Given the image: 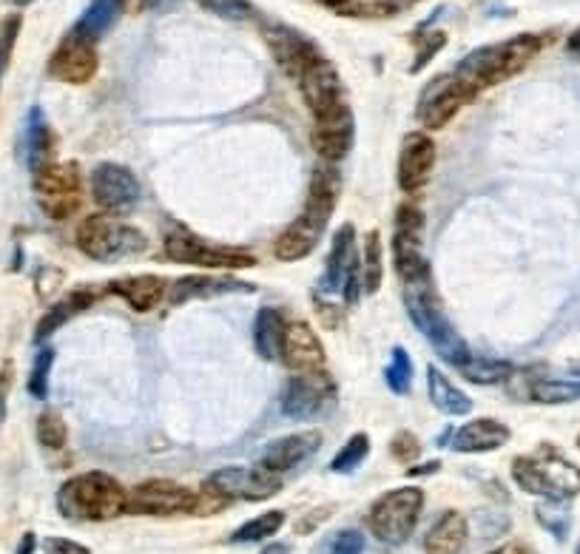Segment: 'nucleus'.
Wrapping results in <instances>:
<instances>
[{
  "mask_svg": "<svg viewBox=\"0 0 580 554\" xmlns=\"http://www.w3.org/2000/svg\"><path fill=\"white\" fill-rule=\"evenodd\" d=\"M23 159L29 165V171H43L46 165H52L54 154V134L49 123H46L43 108H29V117H26V126H23Z\"/></svg>",
  "mask_w": 580,
  "mask_h": 554,
  "instance_id": "a878e982",
  "label": "nucleus"
},
{
  "mask_svg": "<svg viewBox=\"0 0 580 554\" xmlns=\"http://www.w3.org/2000/svg\"><path fill=\"white\" fill-rule=\"evenodd\" d=\"M140 3L149 9H166V7H171V3H177V0H140Z\"/></svg>",
  "mask_w": 580,
  "mask_h": 554,
  "instance_id": "6e6d98bb",
  "label": "nucleus"
},
{
  "mask_svg": "<svg viewBox=\"0 0 580 554\" xmlns=\"http://www.w3.org/2000/svg\"><path fill=\"white\" fill-rule=\"evenodd\" d=\"M424 510V492L418 487L390 489L370 506L368 526L373 538L385 546H404L413 538Z\"/></svg>",
  "mask_w": 580,
  "mask_h": 554,
  "instance_id": "6e6552de",
  "label": "nucleus"
},
{
  "mask_svg": "<svg viewBox=\"0 0 580 554\" xmlns=\"http://www.w3.org/2000/svg\"><path fill=\"white\" fill-rule=\"evenodd\" d=\"M262 35L276 66H280L291 80H296L305 68L313 66L319 57H324L322 49H319L313 40L305 38L294 26H285V23H265Z\"/></svg>",
  "mask_w": 580,
  "mask_h": 554,
  "instance_id": "f3484780",
  "label": "nucleus"
},
{
  "mask_svg": "<svg viewBox=\"0 0 580 554\" xmlns=\"http://www.w3.org/2000/svg\"><path fill=\"white\" fill-rule=\"evenodd\" d=\"M459 370H461V375L467 378V382L478 384V387H492V384L510 382V378L515 375V364H510V361L475 359V356H469L467 364Z\"/></svg>",
  "mask_w": 580,
  "mask_h": 554,
  "instance_id": "72a5a7b5",
  "label": "nucleus"
},
{
  "mask_svg": "<svg viewBox=\"0 0 580 554\" xmlns=\"http://www.w3.org/2000/svg\"><path fill=\"white\" fill-rule=\"evenodd\" d=\"M336 398H339V387L331 378V373H324V368L308 370V373H296L285 384L280 396V410L291 421H319L331 415Z\"/></svg>",
  "mask_w": 580,
  "mask_h": 554,
  "instance_id": "9d476101",
  "label": "nucleus"
},
{
  "mask_svg": "<svg viewBox=\"0 0 580 554\" xmlns=\"http://www.w3.org/2000/svg\"><path fill=\"white\" fill-rule=\"evenodd\" d=\"M436 168V143L427 131H410L399 151V188L404 194H415L430 182Z\"/></svg>",
  "mask_w": 580,
  "mask_h": 554,
  "instance_id": "412c9836",
  "label": "nucleus"
},
{
  "mask_svg": "<svg viewBox=\"0 0 580 554\" xmlns=\"http://www.w3.org/2000/svg\"><path fill=\"white\" fill-rule=\"evenodd\" d=\"M9 378H12V368H9V361H7V368H3V373H0V418L7 415V392H9Z\"/></svg>",
  "mask_w": 580,
  "mask_h": 554,
  "instance_id": "09e8293b",
  "label": "nucleus"
},
{
  "mask_svg": "<svg viewBox=\"0 0 580 554\" xmlns=\"http://www.w3.org/2000/svg\"><path fill=\"white\" fill-rule=\"evenodd\" d=\"M529 398L546 407L575 404V401H580V378H572V382H564V378H536V382L529 384Z\"/></svg>",
  "mask_w": 580,
  "mask_h": 554,
  "instance_id": "473e14b6",
  "label": "nucleus"
},
{
  "mask_svg": "<svg viewBox=\"0 0 580 554\" xmlns=\"http://www.w3.org/2000/svg\"><path fill=\"white\" fill-rule=\"evenodd\" d=\"M108 293L120 296L131 310L137 313H149L168 296V285L163 276H126L114 279L112 285L106 287Z\"/></svg>",
  "mask_w": 580,
  "mask_h": 554,
  "instance_id": "bb28decb",
  "label": "nucleus"
},
{
  "mask_svg": "<svg viewBox=\"0 0 580 554\" xmlns=\"http://www.w3.org/2000/svg\"><path fill=\"white\" fill-rule=\"evenodd\" d=\"M322 447V433L317 429H305V433L282 435L276 441H271L259 455V466L271 475L294 473L296 466H301L310 455H317Z\"/></svg>",
  "mask_w": 580,
  "mask_h": 554,
  "instance_id": "4be33fe9",
  "label": "nucleus"
},
{
  "mask_svg": "<svg viewBox=\"0 0 580 554\" xmlns=\"http://www.w3.org/2000/svg\"><path fill=\"white\" fill-rule=\"evenodd\" d=\"M94 301H98V291H94V287H77V291L66 293V296H63L54 308H49V313L38 322V327H35V345H43L46 338L52 336V333H57L63 324L72 322L75 315L86 313Z\"/></svg>",
  "mask_w": 580,
  "mask_h": 554,
  "instance_id": "cd10ccee",
  "label": "nucleus"
},
{
  "mask_svg": "<svg viewBox=\"0 0 580 554\" xmlns=\"http://www.w3.org/2000/svg\"><path fill=\"white\" fill-rule=\"evenodd\" d=\"M66 421L57 415V412L46 410L38 418V441L43 443L46 450H63L66 447Z\"/></svg>",
  "mask_w": 580,
  "mask_h": 554,
  "instance_id": "a19ab883",
  "label": "nucleus"
},
{
  "mask_svg": "<svg viewBox=\"0 0 580 554\" xmlns=\"http://www.w3.org/2000/svg\"><path fill=\"white\" fill-rule=\"evenodd\" d=\"M254 285L240 282L231 276H208V273H194V276H182L171 285L168 299L171 305H189L194 299H214V296H228V293H250Z\"/></svg>",
  "mask_w": 580,
  "mask_h": 554,
  "instance_id": "393cba45",
  "label": "nucleus"
},
{
  "mask_svg": "<svg viewBox=\"0 0 580 554\" xmlns=\"http://www.w3.org/2000/svg\"><path fill=\"white\" fill-rule=\"evenodd\" d=\"M131 515H196L199 512V492H191L182 484L166 478H151L129 492Z\"/></svg>",
  "mask_w": 580,
  "mask_h": 554,
  "instance_id": "4468645a",
  "label": "nucleus"
},
{
  "mask_svg": "<svg viewBox=\"0 0 580 554\" xmlns=\"http://www.w3.org/2000/svg\"><path fill=\"white\" fill-rule=\"evenodd\" d=\"M513 438L510 427L495 418H475L464 424L461 429H452L450 450L467 452V455H478V452H492L501 450L506 441Z\"/></svg>",
  "mask_w": 580,
  "mask_h": 554,
  "instance_id": "b1692460",
  "label": "nucleus"
},
{
  "mask_svg": "<svg viewBox=\"0 0 580 554\" xmlns=\"http://www.w3.org/2000/svg\"><path fill=\"white\" fill-rule=\"evenodd\" d=\"M9 3H15V7H29V3H35V0H9Z\"/></svg>",
  "mask_w": 580,
  "mask_h": 554,
  "instance_id": "13d9d810",
  "label": "nucleus"
},
{
  "mask_svg": "<svg viewBox=\"0 0 580 554\" xmlns=\"http://www.w3.org/2000/svg\"><path fill=\"white\" fill-rule=\"evenodd\" d=\"M438 461H430V464H422V466H413V469H410V475H413V478H418V475H433V473H438Z\"/></svg>",
  "mask_w": 580,
  "mask_h": 554,
  "instance_id": "603ef678",
  "label": "nucleus"
},
{
  "mask_svg": "<svg viewBox=\"0 0 580 554\" xmlns=\"http://www.w3.org/2000/svg\"><path fill=\"white\" fill-rule=\"evenodd\" d=\"M123 12H126V0H91L89 9L75 23V29L83 31L86 38L100 40L117 26Z\"/></svg>",
  "mask_w": 580,
  "mask_h": 554,
  "instance_id": "2f4dec72",
  "label": "nucleus"
},
{
  "mask_svg": "<svg viewBox=\"0 0 580 554\" xmlns=\"http://www.w3.org/2000/svg\"><path fill=\"white\" fill-rule=\"evenodd\" d=\"M91 199L100 210H108V214H120V210L134 208L143 188L137 182L134 173L126 168V165L117 163H100L89 177Z\"/></svg>",
  "mask_w": 580,
  "mask_h": 554,
  "instance_id": "6ab92c4d",
  "label": "nucleus"
},
{
  "mask_svg": "<svg viewBox=\"0 0 580 554\" xmlns=\"http://www.w3.org/2000/svg\"><path fill=\"white\" fill-rule=\"evenodd\" d=\"M362 279L364 293H376L385 279V254H382V233L370 231L364 236V254H362Z\"/></svg>",
  "mask_w": 580,
  "mask_h": 554,
  "instance_id": "f704fd0d",
  "label": "nucleus"
},
{
  "mask_svg": "<svg viewBox=\"0 0 580 554\" xmlns=\"http://www.w3.org/2000/svg\"><path fill=\"white\" fill-rule=\"evenodd\" d=\"M287 319L273 308H262L254 322V347L259 359L282 361V338H285Z\"/></svg>",
  "mask_w": 580,
  "mask_h": 554,
  "instance_id": "c756f323",
  "label": "nucleus"
},
{
  "mask_svg": "<svg viewBox=\"0 0 580 554\" xmlns=\"http://www.w3.org/2000/svg\"><path fill=\"white\" fill-rule=\"evenodd\" d=\"M282 364L296 373L324 368V347L308 322H287L282 338Z\"/></svg>",
  "mask_w": 580,
  "mask_h": 554,
  "instance_id": "5701e85b",
  "label": "nucleus"
},
{
  "mask_svg": "<svg viewBox=\"0 0 580 554\" xmlns=\"http://www.w3.org/2000/svg\"><path fill=\"white\" fill-rule=\"evenodd\" d=\"M54 364V350L52 347H40V352L35 356V364H31L29 373V396L40 398L43 401L49 396V375H52Z\"/></svg>",
  "mask_w": 580,
  "mask_h": 554,
  "instance_id": "79ce46f5",
  "label": "nucleus"
},
{
  "mask_svg": "<svg viewBox=\"0 0 580 554\" xmlns=\"http://www.w3.org/2000/svg\"><path fill=\"white\" fill-rule=\"evenodd\" d=\"M536 517L538 524H541L555 540L569 538V526H572L569 501H541L536 506Z\"/></svg>",
  "mask_w": 580,
  "mask_h": 554,
  "instance_id": "e433bc0d",
  "label": "nucleus"
},
{
  "mask_svg": "<svg viewBox=\"0 0 580 554\" xmlns=\"http://www.w3.org/2000/svg\"><path fill=\"white\" fill-rule=\"evenodd\" d=\"M75 240L77 247L100 265L123 262V259H131V256L149 250V236L140 228L120 222L114 214L86 217L77 228Z\"/></svg>",
  "mask_w": 580,
  "mask_h": 554,
  "instance_id": "423d86ee",
  "label": "nucleus"
},
{
  "mask_svg": "<svg viewBox=\"0 0 580 554\" xmlns=\"http://www.w3.org/2000/svg\"><path fill=\"white\" fill-rule=\"evenodd\" d=\"M356 140V123H353V112H350V105L345 108H336L331 114H322L313 120V137H310V143H313V151L319 154L322 163H339L350 154Z\"/></svg>",
  "mask_w": 580,
  "mask_h": 554,
  "instance_id": "aec40b11",
  "label": "nucleus"
},
{
  "mask_svg": "<svg viewBox=\"0 0 580 554\" xmlns=\"http://www.w3.org/2000/svg\"><path fill=\"white\" fill-rule=\"evenodd\" d=\"M390 455L396 458L399 464H410V461L422 455V443H418V438H415L410 429H401V433L392 435Z\"/></svg>",
  "mask_w": 580,
  "mask_h": 554,
  "instance_id": "c03bdc74",
  "label": "nucleus"
},
{
  "mask_svg": "<svg viewBox=\"0 0 580 554\" xmlns=\"http://www.w3.org/2000/svg\"><path fill=\"white\" fill-rule=\"evenodd\" d=\"M569 373H572L575 378H580V361H572V368H569Z\"/></svg>",
  "mask_w": 580,
  "mask_h": 554,
  "instance_id": "4d7b16f0",
  "label": "nucleus"
},
{
  "mask_svg": "<svg viewBox=\"0 0 580 554\" xmlns=\"http://www.w3.org/2000/svg\"><path fill=\"white\" fill-rule=\"evenodd\" d=\"M23 17L21 15H9L0 26V82H3V75H7L9 63H12V52H15L17 35H21Z\"/></svg>",
  "mask_w": 580,
  "mask_h": 554,
  "instance_id": "37998d69",
  "label": "nucleus"
},
{
  "mask_svg": "<svg viewBox=\"0 0 580 554\" xmlns=\"http://www.w3.org/2000/svg\"><path fill=\"white\" fill-rule=\"evenodd\" d=\"M331 554H364V534L359 529H345L331 543Z\"/></svg>",
  "mask_w": 580,
  "mask_h": 554,
  "instance_id": "49530a36",
  "label": "nucleus"
},
{
  "mask_svg": "<svg viewBox=\"0 0 580 554\" xmlns=\"http://www.w3.org/2000/svg\"><path fill=\"white\" fill-rule=\"evenodd\" d=\"M336 199H339V173H336V168L331 163H322L313 171L305 208L291 222V228L282 231V236L273 245V256L280 262H301V259H308L317 250L319 242H322L324 231H327V222H331L333 210H336Z\"/></svg>",
  "mask_w": 580,
  "mask_h": 554,
  "instance_id": "f257e3e1",
  "label": "nucleus"
},
{
  "mask_svg": "<svg viewBox=\"0 0 580 554\" xmlns=\"http://www.w3.org/2000/svg\"><path fill=\"white\" fill-rule=\"evenodd\" d=\"M43 549H46V554H91L89 546H83V543H77V540H68V538H46Z\"/></svg>",
  "mask_w": 580,
  "mask_h": 554,
  "instance_id": "de8ad7c7",
  "label": "nucleus"
},
{
  "mask_svg": "<svg viewBox=\"0 0 580 554\" xmlns=\"http://www.w3.org/2000/svg\"><path fill=\"white\" fill-rule=\"evenodd\" d=\"M413 359L404 347H392L390 364L385 368V382L390 387V392L396 396H410V387H413Z\"/></svg>",
  "mask_w": 580,
  "mask_h": 554,
  "instance_id": "58836bf2",
  "label": "nucleus"
},
{
  "mask_svg": "<svg viewBox=\"0 0 580 554\" xmlns=\"http://www.w3.org/2000/svg\"><path fill=\"white\" fill-rule=\"evenodd\" d=\"M370 455V438L364 433H356L347 438V443L336 452L331 461V473L336 475H350L364 464V458Z\"/></svg>",
  "mask_w": 580,
  "mask_h": 554,
  "instance_id": "4c0bfd02",
  "label": "nucleus"
},
{
  "mask_svg": "<svg viewBox=\"0 0 580 554\" xmlns=\"http://www.w3.org/2000/svg\"><path fill=\"white\" fill-rule=\"evenodd\" d=\"M35 196L46 217L66 222L83 205V177L75 163H52L35 173Z\"/></svg>",
  "mask_w": 580,
  "mask_h": 554,
  "instance_id": "9b49d317",
  "label": "nucleus"
},
{
  "mask_svg": "<svg viewBox=\"0 0 580 554\" xmlns=\"http://www.w3.org/2000/svg\"><path fill=\"white\" fill-rule=\"evenodd\" d=\"M513 478L524 492L538 494L543 501H572L580 494V466L555 450L515 458Z\"/></svg>",
  "mask_w": 580,
  "mask_h": 554,
  "instance_id": "39448f33",
  "label": "nucleus"
},
{
  "mask_svg": "<svg viewBox=\"0 0 580 554\" xmlns=\"http://www.w3.org/2000/svg\"><path fill=\"white\" fill-rule=\"evenodd\" d=\"M163 250H166V259H171V262L203 270H245L257 265L254 254H248L245 247L214 245V242L196 236L194 231H189L180 222H168L166 226Z\"/></svg>",
  "mask_w": 580,
  "mask_h": 554,
  "instance_id": "0eeeda50",
  "label": "nucleus"
},
{
  "mask_svg": "<svg viewBox=\"0 0 580 554\" xmlns=\"http://www.w3.org/2000/svg\"><path fill=\"white\" fill-rule=\"evenodd\" d=\"M566 49H569V54L580 57V29H575L572 35H569V40H566Z\"/></svg>",
  "mask_w": 580,
  "mask_h": 554,
  "instance_id": "864d4df0",
  "label": "nucleus"
},
{
  "mask_svg": "<svg viewBox=\"0 0 580 554\" xmlns=\"http://www.w3.org/2000/svg\"><path fill=\"white\" fill-rule=\"evenodd\" d=\"M575 554H580V543H578V549H575Z\"/></svg>",
  "mask_w": 580,
  "mask_h": 554,
  "instance_id": "bf43d9fd",
  "label": "nucleus"
},
{
  "mask_svg": "<svg viewBox=\"0 0 580 554\" xmlns=\"http://www.w3.org/2000/svg\"><path fill=\"white\" fill-rule=\"evenodd\" d=\"M490 554H538V552L532 546H527V543H504V546H498L495 552Z\"/></svg>",
  "mask_w": 580,
  "mask_h": 554,
  "instance_id": "8fccbe9b",
  "label": "nucleus"
},
{
  "mask_svg": "<svg viewBox=\"0 0 580 554\" xmlns=\"http://www.w3.org/2000/svg\"><path fill=\"white\" fill-rule=\"evenodd\" d=\"M35 549H38V540H35V534H23L21 546H17L15 554H35Z\"/></svg>",
  "mask_w": 580,
  "mask_h": 554,
  "instance_id": "3c124183",
  "label": "nucleus"
},
{
  "mask_svg": "<svg viewBox=\"0 0 580 554\" xmlns=\"http://www.w3.org/2000/svg\"><path fill=\"white\" fill-rule=\"evenodd\" d=\"M404 308H408L410 322L430 342L438 359L452 364V368L467 364L473 352H469L467 342L459 336V330L452 327L450 319L444 315L430 273L404 285Z\"/></svg>",
  "mask_w": 580,
  "mask_h": 554,
  "instance_id": "7ed1b4c3",
  "label": "nucleus"
},
{
  "mask_svg": "<svg viewBox=\"0 0 580 554\" xmlns=\"http://www.w3.org/2000/svg\"><path fill=\"white\" fill-rule=\"evenodd\" d=\"M57 512L75 524H108L129 512V492L106 473L75 475L57 489Z\"/></svg>",
  "mask_w": 580,
  "mask_h": 554,
  "instance_id": "20e7f679",
  "label": "nucleus"
},
{
  "mask_svg": "<svg viewBox=\"0 0 580 554\" xmlns=\"http://www.w3.org/2000/svg\"><path fill=\"white\" fill-rule=\"evenodd\" d=\"M199 9H205L208 15L222 17L228 23H248L257 21L259 12L250 0H196Z\"/></svg>",
  "mask_w": 580,
  "mask_h": 554,
  "instance_id": "ea45409f",
  "label": "nucleus"
},
{
  "mask_svg": "<svg viewBox=\"0 0 580 554\" xmlns=\"http://www.w3.org/2000/svg\"><path fill=\"white\" fill-rule=\"evenodd\" d=\"M296 86H299L301 100L308 103L313 120L322 117V114H331L347 105L345 82H341L339 68L333 66L327 57H319L313 66L305 68V72L296 77Z\"/></svg>",
  "mask_w": 580,
  "mask_h": 554,
  "instance_id": "a211bd4d",
  "label": "nucleus"
},
{
  "mask_svg": "<svg viewBox=\"0 0 580 554\" xmlns=\"http://www.w3.org/2000/svg\"><path fill=\"white\" fill-rule=\"evenodd\" d=\"M422 208L413 203L401 205L396 214V233H392V265H396L401 285H410L430 273V262L422 250Z\"/></svg>",
  "mask_w": 580,
  "mask_h": 554,
  "instance_id": "f8f14e48",
  "label": "nucleus"
},
{
  "mask_svg": "<svg viewBox=\"0 0 580 554\" xmlns=\"http://www.w3.org/2000/svg\"><path fill=\"white\" fill-rule=\"evenodd\" d=\"M427 392H430L433 407L444 415H469L473 412V401L467 392H461L438 368L427 370Z\"/></svg>",
  "mask_w": 580,
  "mask_h": 554,
  "instance_id": "7c9ffc66",
  "label": "nucleus"
},
{
  "mask_svg": "<svg viewBox=\"0 0 580 554\" xmlns=\"http://www.w3.org/2000/svg\"><path fill=\"white\" fill-rule=\"evenodd\" d=\"M362 256H359L356 228L347 222L333 236L331 256H327L322 282H319V296H345V305H356L362 299Z\"/></svg>",
  "mask_w": 580,
  "mask_h": 554,
  "instance_id": "1a4fd4ad",
  "label": "nucleus"
},
{
  "mask_svg": "<svg viewBox=\"0 0 580 554\" xmlns=\"http://www.w3.org/2000/svg\"><path fill=\"white\" fill-rule=\"evenodd\" d=\"M285 526V512L271 510L265 515L254 517L248 524H242L234 534H231V543H262V540L273 538Z\"/></svg>",
  "mask_w": 580,
  "mask_h": 554,
  "instance_id": "c9c22d12",
  "label": "nucleus"
},
{
  "mask_svg": "<svg viewBox=\"0 0 580 554\" xmlns=\"http://www.w3.org/2000/svg\"><path fill=\"white\" fill-rule=\"evenodd\" d=\"M444 43H447V35L444 31H427V38L422 40V43H418V54H415V63H413V68H410V72H422L424 66H427V63L433 61V57H436L438 52H441V49H444Z\"/></svg>",
  "mask_w": 580,
  "mask_h": 554,
  "instance_id": "a18cd8bd",
  "label": "nucleus"
},
{
  "mask_svg": "<svg viewBox=\"0 0 580 554\" xmlns=\"http://www.w3.org/2000/svg\"><path fill=\"white\" fill-rule=\"evenodd\" d=\"M259 554H294V552H291L287 543H268V546H265Z\"/></svg>",
  "mask_w": 580,
  "mask_h": 554,
  "instance_id": "5fc2aeb1",
  "label": "nucleus"
},
{
  "mask_svg": "<svg viewBox=\"0 0 580 554\" xmlns=\"http://www.w3.org/2000/svg\"><path fill=\"white\" fill-rule=\"evenodd\" d=\"M208 492L219 494L222 501H268L282 489L280 475L265 473L262 466H222L208 475L203 484Z\"/></svg>",
  "mask_w": 580,
  "mask_h": 554,
  "instance_id": "2eb2a0df",
  "label": "nucleus"
},
{
  "mask_svg": "<svg viewBox=\"0 0 580 554\" xmlns=\"http://www.w3.org/2000/svg\"><path fill=\"white\" fill-rule=\"evenodd\" d=\"M541 35H515V38H506L501 43L481 46V49H473L469 54H464L459 66L452 68V75L459 77L478 98L481 91L520 75L541 54Z\"/></svg>",
  "mask_w": 580,
  "mask_h": 554,
  "instance_id": "f03ea898",
  "label": "nucleus"
},
{
  "mask_svg": "<svg viewBox=\"0 0 580 554\" xmlns=\"http://www.w3.org/2000/svg\"><path fill=\"white\" fill-rule=\"evenodd\" d=\"M475 100L473 91L459 80V77L452 75H438L433 77L427 86L418 94V103H415V120L422 123L427 131H438V128H444L447 123L455 117V114L469 105Z\"/></svg>",
  "mask_w": 580,
  "mask_h": 554,
  "instance_id": "ddd939ff",
  "label": "nucleus"
},
{
  "mask_svg": "<svg viewBox=\"0 0 580 554\" xmlns=\"http://www.w3.org/2000/svg\"><path fill=\"white\" fill-rule=\"evenodd\" d=\"M98 40L86 38L83 31L68 29L66 38L57 43V49L49 57V77L68 82V86H83L98 75Z\"/></svg>",
  "mask_w": 580,
  "mask_h": 554,
  "instance_id": "dca6fc26",
  "label": "nucleus"
},
{
  "mask_svg": "<svg viewBox=\"0 0 580 554\" xmlns=\"http://www.w3.org/2000/svg\"><path fill=\"white\" fill-rule=\"evenodd\" d=\"M469 524L461 512H444L430 532L424 534V552L427 554H461L467 546Z\"/></svg>",
  "mask_w": 580,
  "mask_h": 554,
  "instance_id": "c85d7f7f",
  "label": "nucleus"
}]
</instances>
